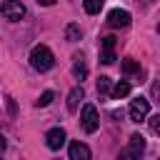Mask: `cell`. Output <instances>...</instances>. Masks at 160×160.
<instances>
[{"label":"cell","instance_id":"1","mask_svg":"<svg viewBox=\"0 0 160 160\" xmlns=\"http://www.w3.org/2000/svg\"><path fill=\"white\" fill-rule=\"evenodd\" d=\"M30 65H32L38 72H48V70L55 65V55H52V50L45 48V45H35L32 52H30Z\"/></svg>","mask_w":160,"mask_h":160},{"label":"cell","instance_id":"2","mask_svg":"<svg viewBox=\"0 0 160 160\" xmlns=\"http://www.w3.org/2000/svg\"><path fill=\"white\" fill-rule=\"evenodd\" d=\"M80 125L85 132H95L100 128V118H98V108L95 105H82V112H80Z\"/></svg>","mask_w":160,"mask_h":160},{"label":"cell","instance_id":"3","mask_svg":"<svg viewBox=\"0 0 160 160\" xmlns=\"http://www.w3.org/2000/svg\"><path fill=\"white\" fill-rule=\"evenodd\" d=\"M128 112H130V120H132V122H142V120L150 115V100L142 98V95L135 98V100H130V110H128Z\"/></svg>","mask_w":160,"mask_h":160},{"label":"cell","instance_id":"4","mask_svg":"<svg viewBox=\"0 0 160 160\" xmlns=\"http://www.w3.org/2000/svg\"><path fill=\"white\" fill-rule=\"evenodd\" d=\"M0 12H2V18H5V20L18 22V20H22V18H25V5H22L20 0H5V2H2V8H0Z\"/></svg>","mask_w":160,"mask_h":160},{"label":"cell","instance_id":"5","mask_svg":"<svg viewBox=\"0 0 160 160\" xmlns=\"http://www.w3.org/2000/svg\"><path fill=\"white\" fill-rule=\"evenodd\" d=\"M100 62L102 65H112L115 62V38L112 35L102 38V42H100Z\"/></svg>","mask_w":160,"mask_h":160},{"label":"cell","instance_id":"6","mask_svg":"<svg viewBox=\"0 0 160 160\" xmlns=\"http://www.w3.org/2000/svg\"><path fill=\"white\" fill-rule=\"evenodd\" d=\"M65 130L62 128H52V130H48L45 132V145L50 148V150H60L62 145H65Z\"/></svg>","mask_w":160,"mask_h":160},{"label":"cell","instance_id":"7","mask_svg":"<svg viewBox=\"0 0 160 160\" xmlns=\"http://www.w3.org/2000/svg\"><path fill=\"white\" fill-rule=\"evenodd\" d=\"M108 25L110 28H128L130 25V12L128 10H120V8L110 10L108 12Z\"/></svg>","mask_w":160,"mask_h":160},{"label":"cell","instance_id":"8","mask_svg":"<svg viewBox=\"0 0 160 160\" xmlns=\"http://www.w3.org/2000/svg\"><path fill=\"white\" fill-rule=\"evenodd\" d=\"M68 155H70V160H90V158H92V155H90V148H88L85 142H80V140L70 142Z\"/></svg>","mask_w":160,"mask_h":160},{"label":"cell","instance_id":"9","mask_svg":"<svg viewBox=\"0 0 160 160\" xmlns=\"http://www.w3.org/2000/svg\"><path fill=\"white\" fill-rule=\"evenodd\" d=\"M142 150H145V138H142L140 132L130 135V148H128V155H132V158H140V155H142Z\"/></svg>","mask_w":160,"mask_h":160},{"label":"cell","instance_id":"10","mask_svg":"<svg viewBox=\"0 0 160 160\" xmlns=\"http://www.w3.org/2000/svg\"><path fill=\"white\" fill-rule=\"evenodd\" d=\"M82 98H85V92H82V88H72V90H70V95H68V110H70V112H75Z\"/></svg>","mask_w":160,"mask_h":160},{"label":"cell","instance_id":"11","mask_svg":"<svg viewBox=\"0 0 160 160\" xmlns=\"http://www.w3.org/2000/svg\"><path fill=\"white\" fill-rule=\"evenodd\" d=\"M80 35H82V32H80V25L70 22V25L65 28V40H68V42H78V40H80Z\"/></svg>","mask_w":160,"mask_h":160},{"label":"cell","instance_id":"12","mask_svg":"<svg viewBox=\"0 0 160 160\" xmlns=\"http://www.w3.org/2000/svg\"><path fill=\"white\" fill-rule=\"evenodd\" d=\"M102 2H105V0H82V8H85L88 15H98V12L102 10Z\"/></svg>","mask_w":160,"mask_h":160},{"label":"cell","instance_id":"13","mask_svg":"<svg viewBox=\"0 0 160 160\" xmlns=\"http://www.w3.org/2000/svg\"><path fill=\"white\" fill-rule=\"evenodd\" d=\"M72 72H75V78H78V80H85V75H88V68H85V62H82V58H80V55H75Z\"/></svg>","mask_w":160,"mask_h":160},{"label":"cell","instance_id":"14","mask_svg":"<svg viewBox=\"0 0 160 160\" xmlns=\"http://www.w3.org/2000/svg\"><path fill=\"white\" fill-rule=\"evenodd\" d=\"M110 95L112 98H125V95H130V82H125V80H120L112 90H110Z\"/></svg>","mask_w":160,"mask_h":160},{"label":"cell","instance_id":"15","mask_svg":"<svg viewBox=\"0 0 160 160\" xmlns=\"http://www.w3.org/2000/svg\"><path fill=\"white\" fill-rule=\"evenodd\" d=\"M122 72H125V75H132V72H140V65H138V62H135L132 58H128V60L122 62Z\"/></svg>","mask_w":160,"mask_h":160},{"label":"cell","instance_id":"16","mask_svg":"<svg viewBox=\"0 0 160 160\" xmlns=\"http://www.w3.org/2000/svg\"><path fill=\"white\" fill-rule=\"evenodd\" d=\"M110 90H112L110 78H105V75H102V78L98 80V92H100V95H110Z\"/></svg>","mask_w":160,"mask_h":160},{"label":"cell","instance_id":"17","mask_svg":"<svg viewBox=\"0 0 160 160\" xmlns=\"http://www.w3.org/2000/svg\"><path fill=\"white\" fill-rule=\"evenodd\" d=\"M52 98H55V92H52V90H45V92L38 98V105H40V108H48V105L52 102Z\"/></svg>","mask_w":160,"mask_h":160},{"label":"cell","instance_id":"18","mask_svg":"<svg viewBox=\"0 0 160 160\" xmlns=\"http://www.w3.org/2000/svg\"><path fill=\"white\" fill-rule=\"evenodd\" d=\"M150 130H152L155 135L160 132V115H152V118H150Z\"/></svg>","mask_w":160,"mask_h":160},{"label":"cell","instance_id":"19","mask_svg":"<svg viewBox=\"0 0 160 160\" xmlns=\"http://www.w3.org/2000/svg\"><path fill=\"white\" fill-rule=\"evenodd\" d=\"M58 0H38V5H42V8H50V5H55Z\"/></svg>","mask_w":160,"mask_h":160},{"label":"cell","instance_id":"20","mask_svg":"<svg viewBox=\"0 0 160 160\" xmlns=\"http://www.w3.org/2000/svg\"><path fill=\"white\" fill-rule=\"evenodd\" d=\"M118 160H135V158H132V155H128V152H122V155H120Z\"/></svg>","mask_w":160,"mask_h":160},{"label":"cell","instance_id":"21","mask_svg":"<svg viewBox=\"0 0 160 160\" xmlns=\"http://www.w3.org/2000/svg\"><path fill=\"white\" fill-rule=\"evenodd\" d=\"M2 150H5V140L0 138V152H2Z\"/></svg>","mask_w":160,"mask_h":160}]
</instances>
